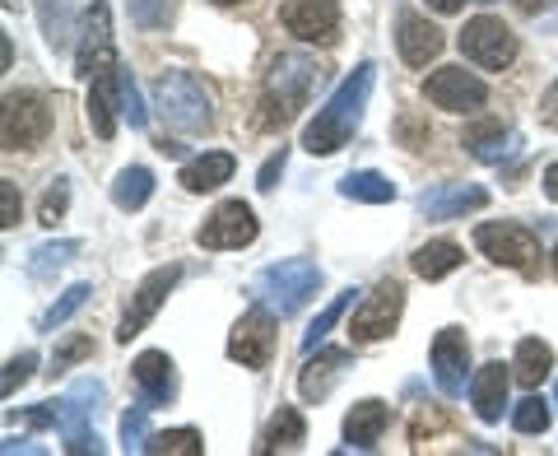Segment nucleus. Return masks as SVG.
<instances>
[{
	"mask_svg": "<svg viewBox=\"0 0 558 456\" xmlns=\"http://www.w3.org/2000/svg\"><path fill=\"white\" fill-rule=\"evenodd\" d=\"M373 80H377L373 61H363V65H354V75H344L340 89L326 98V108H317V117L307 121V131H303V149L307 154L326 159V154H336V149H344L349 140H354L359 121H363V108H368Z\"/></svg>",
	"mask_w": 558,
	"mask_h": 456,
	"instance_id": "1",
	"label": "nucleus"
},
{
	"mask_svg": "<svg viewBox=\"0 0 558 456\" xmlns=\"http://www.w3.org/2000/svg\"><path fill=\"white\" fill-rule=\"evenodd\" d=\"M317 61L303 57V51H279L275 65H270V75H266V98H260V121H266L270 131L279 127H289L293 117H299L307 108V98L312 89H317Z\"/></svg>",
	"mask_w": 558,
	"mask_h": 456,
	"instance_id": "2",
	"label": "nucleus"
},
{
	"mask_svg": "<svg viewBox=\"0 0 558 456\" xmlns=\"http://www.w3.org/2000/svg\"><path fill=\"white\" fill-rule=\"evenodd\" d=\"M322 289V266L307 256H289V261H275V266H266L256 275L252 293L266 303L270 312H279V317H293L299 308H307L312 298H317Z\"/></svg>",
	"mask_w": 558,
	"mask_h": 456,
	"instance_id": "3",
	"label": "nucleus"
},
{
	"mask_svg": "<svg viewBox=\"0 0 558 456\" xmlns=\"http://www.w3.org/2000/svg\"><path fill=\"white\" fill-rule=\"evenodd\" d=\"M154 108H159V117L172 131L186 135L209 131V94L201 89V80L191 70H163L154 80Z\"/></svg>",
	"mask_w": 558,
	"mask_h": 456,
	"instance_id": "4",
	"label": "nucleus"
},
{
	"mask_svg": "<svg viewBox=\"0 0 558 456\" xmlns=\"http://www.w3.org/2000/svg\"><path fill=\"white\" fill-rule=\"evenodd\" d=\"M475 248L498 261V266H512L521 275L539 271V238L531 233L526 224H480L475 228Z\"/></svg>",
	"mask_w": 558,
	"mask_h": 456,
	"instance_id": "5",
	"label": "nucleus"
},
{
	"mask_svg": "<svg viewBox=\"0 0 558 456\" xmlns=\"http://www.w3.org/2000/svg\"><path fill=\"white\" fill-rule=\"evenodd\" d=\"M400 312H405V289H400L396 279H381V285L354 308V317H349V340L354 345L387 340L400 326Z\"/></svg>",
	"mask_w": 558,
	"mask_h": 456,
	"instance_id": "6",
	"label": "nucleus"
},
{
	"mask_svg": "<svg viewBox=\"0 0 558 456\" xmlns=\"http://www.w3.org/2000/svg\"><path fill=\"white\" fill-rule=\"evenodd\" d=\"M47 131H51V108L43 94H33V89L5 94V112H0V140H5V149L43 145Z\"/></svg>",
	"mask_w": 558,
	"mask_h": 456,
	"instance_id": "7",
	"label": "nucleus"
},
{
	"mask_svg": "<svg viewBox=\"0 0 558 456\" xmlns=\"http://www.w3.org/2000/svg\"><path fill=\"white\" fill-rule=\"evenodd\" d=\"M461 51H465V61H475L484 70H502V65L517 61V33L502 20L480 14V20H470L461 28Z\"/></svg>",
	"mask_w": 558,
	"mask_h": 456,
	"instance_id": "8",
	"label": "nucleus"
},
{
	"mask_svg": "<svg viewBox=\"0 0 558 456\" xmlns=\"http://www.w3.org/2000/svg\"><path fill=\"white\" fill-rule=\"evenodd\" d=\"M424 94L433 108H442V112H475L488 103V84L480 75H470L465 65H442L424 80Z\"/></svg>",
	"mask_w": 558,
	"mask_h": 456,
	"instance_id": "9",
	"label": "nucleus"
},
{
	"mask_svg": "<svg viewBox=\"0 0 558 456\" xmlns=\"http://www.w3.org/2000/svg\"><path fill=\"white\" fill-rule=\"evenodd\" d=\"M178 279H182V266H159V271H149L145 279H140V289H135L131 308H126V317H121V326H117V340L121 345H131L140 331L154 322V312L168 303V293L178 289Z\"/></svg>",
	"mask_w": 558,
	"mask_h": 456,
	"instance_id": "10",
	"label": "nucleus"
},
{
	"mask_svg": "<svg viewBox=\"0 0 558 456\" xmlns=\"http://www.w3.org/2000/svg\"><path fill=\"white\" fill-rule=\"evenodd\" d=\"M279 24H284L299 43L336 47V38H340V5L336 0H284Z\"/></svg>",
	"mask_w": 558,
	"mask_h": 456,
	"instance_id": "11",
	"label": "nucleus"
},
{
	"mask_svg": "<svg viewBox=\"0 0 558 456\" xmlns=\"http://www.w3.org/2000/svg\"><path fill=\"white\" fill-rule=\"evenodd\" d=\"M108 70H117L112 14H108V0H94L89 20H84V33H80V47H75V75L94 80V75H108Z\"/></svg>",
	"mask_w": 558,
	"mask_h": 456,
	"instance_id": "12",
	"label": "nucleus"
},
{
	"mask_svg": "<svg viewBox=\"0 0 558 456\" xmlns=\"http://www.w3.org/2000/svg\"><path fill=\"white\" fill-rule=\"evenodd\" d=\"M275 355V312L266 303H256L252 312H242V322L233 326L229 336V359L242 363V368H266Z\"/></svg>",
	"mask_w": 558,
	"mask_h": 456,
	"instance_id": "13",
	"label": "nucleus"
},
{
	"mask_svg": "<svg viewBox=\"0 0 558 456\" xmlns=\"http://www.w3.org/2000/svg\"><path fill=\"white\" fill-rule=\"evenodd\" d=\"M260 233V224L252 215V205H242V201H223L215 215H209L201 224V248L209 252H233V248H247V242H256Z\"/></svg>",
	"mask_w": 558,
	"mask_h": 456,
	"instance_id": "14",
	"label": "nucleus"
},
{
	"mask_svg": "<svg viewBox=\"0 0 558 456\" xmlns=\"http://www.w3.org/2000/svg\"><path fill=\"white\" fill-rule=\"evenodd\" d=\"M94 396H102V382H75V387H70V396L57 406V429L65 433V452H75V456L102 452L98 433L84 424V415L94 410V406H84V400H94Z\"/></svg>",
	"mask_w": 558,
	"mask_h": 456,
	"instance_id": "15",
	"label": "nucleus"
},
{
	"mask_svg": "<svg viewBox=\"0 0 558 456\" xmlns=\"http://www.w3.org/2000/svg\"><path fill=\"white\" fill-rule=\"evenodd\" d=\"M465 373H470V340L465 331L447 326L433 340V377H438L442 396H461L465 392Z\"/></svg>",
	"mask_w": 558,
	"mask_h": 456,
	"instance_id": "16",
	"label": "nucleus"
},
{
	"mask_svg": "<svg viewBox=\"0 0 558 456\" xmlns=\"http://www.w3.org/2000/svg\"><path fill=\"white\" fill-rule=\"evenodd\" d=\"M131 377L140 396H145V406H168L172 396H178V377H172V359L163 355V349H145L135 363H131Z\"/></svg>",
	"mask_w": 558,
	"mask_h": 456,
	"instance_id": "17",
	"label": "nucleus"
},
{
	"mask_svg": "<svg viewBox=\"0 0 558 456\" xmlns=\"http://www.w3.org/2000/svg\"><path fill=\"white\" fill-rule=\"evenodd\" d=\"M488 205V191L484 187H428L424 196H418V215L428 219H461L470 209H484Z\"/></svg>",
	"mask_w": 558,
	"mask_h": 456,
	"instance_id": "18",
	"label": "nucleus"
},
{
	"mask_svg": "<svg viewBox=\"0 0 558 456\" xmlns=\"http://www.w3.org/2000/svg\"><path fill=\"white\" fill-rule=\"evenodd\" d=\"M396 43H400V57H405L410 65H428V61H438V51L447 47L442 38V28L438 24H428V20H418V14H400V33H396Z\"/></svg>",
	"mask_w": 558,
	"mask_h": 456,
	"instance_id": "19",
	"label": "nucleus"
},
{
	"mask_svg": "<svg viewBox=\"0 0 558 456\" xmlns=\"http://www.w3.org/2000/svg\"><path fill=\"white\" fill-rule=\"evenodd\" d=\"M508 382L512 373L502 363H484L475 382H470V400H475V415L484 419V424H498L502 419V406H508Z\"/></svg>",
	"mask_w": 558,
	"mask_h": 456,
	"instance_id": "20",
	"label": "nucleus"
},
{
	"mask_svg": "<svg viewBox=\"0 0 558 456\" xmlns=\"http://www.w3.org/2000/svg\"><path fill=\"white\" fill-rule=\"evenodd\" d=\"M117 112H121V65L108 70V75H94L89 89V127L98 140L117 135Z\"/></svg>",
	"mask_w": 558,
	"mask_h": 456,
	"instance_id": "21",
	"label": "nucleus"
},
{
	"mask_svg": "<svg viewBox=\"0 0 558 456\" xmlns=\"http://www.w3.org/2000/svg\"><path fill=\"white\" fill-rule=\"evenodd\" d=\"M344 368H349V349H322L317 359H307V368L299 373L303 400H326L330 387L344 377Z\"/></svg>",
	"mask_w": 558,
	"mask_h": 456,
	"instance_id": "22",
	"label": "nucleus"
},
{
	"mask_svg": "<svg viewBox=\"0 0 558 456\" xmlns=\"http://www.w3.org/2000/svg\"><path fill=\"white\" fill-rule=\"evenodd\" d=\"M387 424H391V410L381 406V400H359V406L344 415V443L359 452H373L377 437L387 433Z\"/></svg>",
	"mask_w": 558,
	"mask_h": 456,
	"instance_id": "23",
	"label": "nucleus"
},
{
	"mask_svg": "<svg viewBox=\"0 0 558 456\" xmlns=\"http://www.w3.org/2000/svg\"><path fill=\"white\" fill-rule=\"evenodd\" d=\"M512 145H517V135L502 127V121H494V117H488V121H475V127L465 131V149L475 154L480 164H502V159L512 154Z\"/></svg>",
	"mask_w": 558,
	"mask_h": 456,
	"instance_id": "24",
	"label": "nucleus"
},
{
	"mask_svg": "<svg viewBox=\"0 0 558 456\" xmlns=\"http://www.w3.org/2000/svg\"><path fill=\"white\" fill-rule=\"evenodd\" d=\"M233 154H223V149H209V154H201V159H191L186 168H182V187L186 191H196V196H201V191H215V187H223V182H229L233 178Z\"/></svg>",
	"mask_w": 558,
	"mask_h": 456,
	"instance_id": "25",
	"label": "nucleus"
},
{
	"mask_svg": "<svg viewBox=\"0 0 558 456\" xmlns=\"http://www.w3.org/2000/svg\"><path fill=\"white\" fill-rule=\"evenodd\" d=\"M465 261V252L457 248V242H447V238H438V242H424L414 256H410V266H414V275H424V279H442V275H451Z\"/></svg>",
	"mask_w": 558,
	"mask_h": 456,
	"instance_id": "26",
	"label": "nucleus"
},
{
	"mask_svg": "<svg viewBox=\"0 0 558 456\" xmlns=\"http://www.w3.org/2000/svg\"><path fill=\"white\" fill-rule=\"evenodd\" d=\"M512 368H517V382L521 387H539L549 373H554V349L545 345V340H521L517 345V359H512Z\"/></svg>",
	"mask_w": 558,
	"mask_h": 456,
	"instance_id": "27",
	"label": "nucleus"
},
{
	"mask_svg": "<svg viewBox=\"0 0 558 456\" xmlns=\"http://www.w3.org/2000/svg\"><path fill=\"white\" fill-rule=\"evenodd\" d=\"M340 196L363 201V205H387V201H396V182L381 178V172H373V168H363V172H349V178L340 182Z\"/></svg>",
	"mask_w": 558,
	"mask_h": 456,
	"instance_id": "28",
	"label": "nucleus"
},
{
	"mask_svg": "<svg viewBox=\"0 0 558 456\" xmlns=\"http://www.w3.org/2000/svg\"><path fill=\"white\" fill-rule=\"evenodd\" d=\"M154 196V172L149 168H121L117 172V182H112V201L117 209H145Z\"/></svg>",
	"mask_w": 558,
	"mask_h": 456,
	"instance_id": "29",
	"label": "nucleus"
},
{
	"mask_svg": "<svg viewBox=\"0 0 558 456\" xmlns=\"http://www.w3.org/2000/svg\"><path fill=\"white\" fill-rule=\"evenodd\" d=\"M80 256V242L75 238H61V242H43V248H33L28 261H24V271L33 279H47V275H57L61 266H70V261Z\"/></svg>",
	"mask_w": 558,
	"mask_h": 456,
	"instance_id": "30",
	"label": "nucleus"
},
{
	"mask_svg": "<svg viewBox=\"0 0 558 456\" xmlns=\"http://www.w3.org/2000/svg\"><path fill=\"white\" fill-rule=\"evenodd\" d=\"M38 24L47 33L51 47H65L70 33H75V0H38Z\"/></svg>",
	"mask_w": 558,
	"mask_h": 456,
	"instance_id": "31",
	"label": "nucleus"
},
{
	"mask_svg": "<svg viewBox=\"0 0 558 456\" xmlns=\"http://www.w3.org/2000/svg\"><path fill=\"white\" fill-rule=\"evenodd\" d=\"M307 437V424H303V415L293 410V406H279V415L270 419V429H266V443H260V452H279V447H299Z\"/></svg>",
	"mask_w": 558,
	"mask_h": 456,
	"instance_id": "32",
	"label": "nucleus"
},
{
	"mask_svg": "<svg viewBox=\"0 0 558 456\" xmlns=\"http://www.w3.org/2000/svg\"><path fill=\"white\" fill-rule=\"evenodd\" d=\"M89 285H70L61 298H57V303H51L47 312H43V317H38V331H43V336H51V331H57V326H65L70 317H75V312L84 308V303H89Z\"/></svg>",
	"mask_w": 558,
	"mask_h": 456,
	"instance_id": "33",
	"label": "nucleus"
},
{
	"mask_svg": "<svg viewBox=\"0 0 558 456\" xmlns=\"http://www.w3.org/2000/svg\"><path fill=\"white\" fill-rule=\"evenodd\" d=\"M145 452H154V456H201V433H196V429H168V433H149Z\"/></svg>",
	"mask_w": 558,
	"mask_h": 456,
	"instance_id": "34",
	"label": "nucleus"
},
{
	"mask_svg": "<svg viewBox=\"0 0 558 456\" xmlns=\"http://www.w3.org/2000/svg\"><path fill=\"white\" fill-rule=\"evenodd\" d=\"M349 303H354V289H344L340 298H330V303L317 312V322H312V326H307V336H303V349H307V355H312V349H317V345L326 340V331H330V326H336V322L344 317V312H349Z\"/></svg>",
	"mask_w": 558,
	"mask_h": 456,
	"instance_id": "35",
	"label": "nucleus"
},
{
	"mask_svg": "<svg viewBox=\"0 0 558 456\" xmlns=\"http://www.w3.org/2000/svg\"><path fill=\"white\" fill-rule=\"evenodd\" d=\"M126 10L135 28H168V20L178 14V0H126Z\"/></svg>",
	"mask_w": 558,
	"mask_h": 456,
	"instance_id": "36",
	"label": "nucleus"
},
{
	"mask_svg": "<svg viewBox=\"0 0 558 456\" xmlns=\"http://www.w3.org/2000/svg\"><path fill=\"white\" fill-rule=\"evenodd\" d=\"M549 419H554V410H549V400H545V396H526V400H521V406L512 410L517 433H545V429H549Z\"/></svg>",
	"mask_w": 558,
	"mask_h": 456,
	"instance_id": "37",
	"label": "nucleus"
},
{
	"mask_svg": "<svg viewBox=\"0 0 558 456\" xmlns=\"http://www.w3.org/2000/svg\"><path fill=\"white\" fill-rule=\"evenodd\" d=\"M145 443H149V406H140L131 415H121V447L145 452Z\"/></svg>",
	"mask_w": 558,
	"mask_h": 456,
	"instance_id": "38",
	"label": "nucleus"
},
{
	"mask_svg": "<svg viewBox=\"0 0 558 456\" xmlns=\"http://www.w3.org/2000/svg\"><path fill=\"white\" fill-rule=\"evenodd\" d=\"M121 117H126L135 131L149 127V112H145V103H140V89H135V80H131L126 65H121Z\"/></svg>",
	"mask_w": 558,
	"mask_h": 456,
	"instance_id": "39",
	"label": "nucleus"
},
{
	"mask_svg": "<svg viewBox=\"0 0 558 456\" xmlns=\"http://www.w3.org/2000/svg\"><path fill=\"white\" fill-rule=\"evenodd\" d=\"M65 205H70V182H65V178H57V182L47 187V196H43L38 219H43L47 228H57V224L65 219Z\"/></svg>",
	"mask_w": 558,
	"mask_h": 456,
	"instance_id": "40",
	"label": "nucleus"
},
{
	"mask_svg": "<svg viewBox=\"0 0 558 456\" xmlns=\"http://www.w3.org/2000/svg\"><path fill=\"white\" fill-rule=\"evenodd\" d=\"M33 368H38V355L33 349H24V355H14L10 363H5V382H0V392H5V400L24 387V382L33 377Z\"/></svg>",
	"mask_w": 558,
	"mask_h": 456,
	"instance_id": "41",
	"label": "nucleus"
},
{
	"mask_svg": "<svg viewBox=\"0 0 558 456\" xmlns=\"http://www.w3.org/2000/svg\"><path fill=\"white\" fill-rule=\"evenodd\" d=\"M0 224H5V228L20 224V191H14V182H10V178L0 182Z\"/></svg>",
	"mask_w": 558,
	"mask_h": 456,
	"instance_id": "42",
	"label": "nucleus"
},
{
	"mask_svg": "<svg viewBox=\"0 0 558 456\" xmlns=\"http://www.w3.org/2000/svg\"><path fill=\"white\" fill-rule=\"evenodd\" d=\"M284 159H289V154H284V145H279V154H270L266 168H260V178H256V187H260V191H275V178L284 172Z\"/></svg>",
	"mask_w": 558,
	"mask_h": 456,
	"instance_id": "43",
	"label": "nucleus"
},
{
	"mask_svg": "<svg viewBox=\"0 0 558 456\" xmlns=\"http://www.w3.org/2000/svg\"><path fill=\"white\" fill-rule=\"evenodd\" d=\"M94 355V340H70L65 349H57V359H51V363H57V368H65V363H75V359H89Z\"/></svg>",
	"mask_w": 558,
	"mask_h": 456,
	"instance_id": "44",
	"label": "nucleus"
},
{
	"mask_svg": "<svg viewBox=\"0 0 558 456\" xmlns=\"http://www.w3.org/2000/svg\"><path fill=\"white\" fill-rule=\"evenodd\" d=\"M539 121H545V127H558V84L539 98Z\"/></svg>",
	"mask_w": 558,
	"mask_h": 456,
	"instance_id": "45",
	"label": "nucleus"
},
{
	"mask_svg": "<svg viewBox=\"0 0 558 456\" xmlns=\"http://www.w3.org/2000/svg\"><path fill=\"white\" fill-rule=\"evenodd\" d=\"M512 5H517L521 14H539V10H549L554 0H512Z\"/></svg>",
	"mask_w": 558,
	"mask_h": 456,
	"instance_id": "46",
	"label": "nucleus"
},
{
	"mask_svg": "<svg viewBox=\"0 0 558 456\" xmlns=\"http://www.w3.org/2000/svg\"><path fill=\"white\" fill-rule=\"evenodd\" d=\"M545 196H549V201H558V164H549V168H545Z\"/></svg>",
	"mask_w": 558,
	"mask_h": 456,
	"instance_id": "47",
	"label": "nucleus"
},
{
	"mask_svg": "<svg viewBox=\"0 0 558 456\" xmlns=\"http://www.w3.org/2000/svg\"><path fill=\"white\" fill-rule=\"evenodd\" d=\"M428 5L438 14H457V10H465V0H428Z\"/></svg>",
	"mask_w": 558,
	"mask_h": 456,
	"instance_id": "48",
	"label": "nucleus"
},
{
	"mask_svg": "<svg viewBox=\"0 0 558 456\" xmlns=\"http://www.w3.org/2000/svg\"><path fill=\"white\" fill-rule=\"evenodd\" d=\"M219 5H238V0H219Z\"/></svg>",
	"mask_w": 558,
	"mask_h": 456,
	"instance_id": "49",
	"label": "nucleus"
},
{
	"mask_svg": "<svg viewBox=\"0 0 558 456\" xmlns=\"http://www.w3.org/2000/svg\"><path fill=\"white\" fill-rule=\"evenodd\" d=\"M554 271H558V248H554Z\"/></svg>",
	"mask_w": 558,
	"mask_h": 456,
	"instance_id": "50",
	"label": "nucleus"
},
{
	"mask_svg": "<svg viewBox=\"0 0 558 456\" xmlns=\"http://www.w3.org/2000/svg\"><path fill=\"white\" fill-rule=\"evenodd\" d=\"M554 406H558V387H554Z\"/></svg>",
	"mask_w": 558,
	"mask_h": 456,
	"instance_id": "51",
	"label": "nucleus"
},
{
	"mask_svg": "<svg viewBox=\"0 0 558 456\" xmlns=\"http://www.w3.org/2000/svg\"><path fill=\"white\" fill-rule=\"evenodd\" d=\"M484 5H488V0H484Z\"/></svg>",
	"mask_w": 558,
	"mask_h": 456,
	"instance_id": "52",
	"label": "nucleus"
}]
</instances>
